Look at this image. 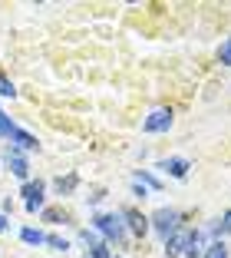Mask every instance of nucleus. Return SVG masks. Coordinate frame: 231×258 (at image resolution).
<instances>
[{"label": "nucleus", "mask_w": 231, "mask_h": 258, "mask_svg": "<svg viewBox=\"0 0 231 258\" xmlns=\"http://www.w3.org/2000/svg\"><path fill=\"white\" fill-rule=\"evenodd\" d=\"M10 129H14V122H10V116L0 109V139H10Z\"/></svg>", "instance_id": "2eb2a0df"}, {"label": "nucleus", "mask_w": 231, "mask_h": 258, "mask_svg": "<svg viewBox=\"0 0 231 258\" xmlns=\"http://www.w3.org/2000/svg\"><path fill=\"white\" fill-rule=\"evenodd\" d=\"M10 143H17V149H37V136H30L27 129H20V126H14L10 129Z\"/></svg>", "instance_id": "6e6552de"}, {"label": "nucleus", "mask_w": 231, "mask_h": 258, "mask_svg": "<svg viewBox=\"0 0 231 258\" xmlns=\"http://www.w3.org/2000/svg\"><path fill=\"white\" fill-rule=\"evenodd\" d=\"M23 196H27V202H30V199H43V182H27L23 185Z\"/></svg>", "instance_id": "ddd939ff"}, {"label": "nucleus", "mask_w": 231, "mask_h": 258, "mask_svg": "<svg viewBox=\"0 0 231 258\" xmlns=\"http://www.w3.org/2000/svg\"><path fill=\"white\" fill-rule=\"evenodd\" d=\"M215 232H218V235H221V232H224V235H231V209L221 215V222L215 225Z\"/></svg>", "instance_id": "f3484780"}, {"label": "nucleus", "mask_w": 231, "mask_h": 258, "mask_svg": "<svg viewBox=\"0 0 231 258\" xmlns=\"http://www.w3.org/2000/svg\"><path fill=\"white\" fill-rule=\"evenodd\" d=\"M159 169H162V172H169V175H175V179H185L188 175V159H182V156H172V159H162L159 162Z\"/></svg>", "instance_id": "0eeeda50"}, {"label": "nucleus", "mask_w": 231, "mask_h": 258, "mask_svg": "<svg viewBox=\"0 0 231 258\" xmlns=\"http://www.w3.org/2000/svg\"><path fill=\"white\" fill-rule=\"evenodd\" d=\"M93 228H96V232H103V235L109 238V242H116V245L126 242V225H122V215H116V212L96 215V219H93Z\"/></svg>", "instance_id": "f257e3e1"}, {"label": "nucleus", "mask_w": 231, "mask_h": 258, "mask_svg": "<svg viewBox=\"0 0 231 258\" xmlns=\"http://www.w3.org/2000/svg\"><path fill=\"white\" fill-rule=\"evenodd\" d=\"M122 219H126V225H129V228H132V235H139V238L152 228V225H149V219H145L139 209H126V212H122Z\"/></svg>", "instance_id": "39448f33"}, {"label": "nucleus", "mask_w": 231, "mask_h": 258, "mask_svg": "<svg viewBox=\"0 0 231 258\" xmlns=\"http://www.w3.org/2000/svg\"><path fill=\"white\" fill-rule=\"evenodd\" d=\"M76 182H80V175H76V172H69L66 179H56V192H60V196H69V192L76 189Z\"/></svg>", "instance_id": "1a4fd4ad"}, {"label": "nucleus", "mask_w": 231, "mask_h": 258, "mask_svg": "<svg viewBox=\"0 0 231 258\" xmlns=\"http://www.w3.org/2000/svg\"><path fill=\"white\" fill-rule=\"evenodd\" d=\"M90 251H93V258H112L106 245H96V248H90Z\"/></svg>", "instance_id": "412c9836"}, {"label": "nucleus", "mask_w": 231, "mask_h": 258, "mask_svg": "<svg viewBox=\"0 0 231 258\" xmlns=\"http://www.w3.org/2000/svg\"><path fill=\"white\" fill-rule=\"evenodd\" d=\"M188 242H192V232L179 228L175 235H169V238H165V255H169V258H175V255H185Z\"/></svg>", "instance_id": "20e7f679"}, {"label": "nucleus", "mask_w": 231, "mask_h": 258, "mask_svg": "<svg viewBox=\"0 0 231 258\" xmlns=\"http://www.w3.org/2000/svg\"><path fill=\"white\" fill-rule=\"evenodd\" d=\"M46 245H53L56 251H66L69 248V242H66V238H60V235H50V238H46Z\"/></svg>", "instance_id": "6ab92c4d"}, {"label": "nucleus", "mask_w": 231, "mask_h": 258, "mask_svg": "<svg viewBox=\"0 0 231 258\" xmlns=\"http://www.w3.org/2000/svg\"><path fill=\"white\" fill-rule=\"evenodd\" d=\"M0 96H10V99H14V96H17V90H14V83H10L7 76H0Z\"/></svg>", "instance_id": "a211bd4d"}, {"label": "nucleus", "mask_w": 231, "mask_h": 258, "mask_svg": "<svg viewBox=\"0 0 231 258\" xmlns=\"http://www.w3.org/2000/svg\"><path fill=\"white\" fill-rule=\"evenodd\" d=\"M83 242H86V245H90V248H96V245H103V242H99V235H96V232H83Z\"/></svg>", "instance_id": "aec40b11"}, {"label": "nucleus", "mask_w": 231, "mask_h": 258, "mask_svg": "<svg viewBox=\"0 0 231 258\" xmlns=\"http://www.w3.org/2000/svg\"><path fill=\"white\" fill-rule=\"evenodd\" d=\"M40 209H43V199H30V202H27V212H40Z\"/></svg>", "instance_id": "4be33fe9"}, {"label": "nucleus", "mask_w": 231, "mask_h": 258, "mask_svg": "<svg viewBox=\"0 0 231 258\" xmlns=\"http://www.w3.org/2000/svg\"><path fill=\"white\" fill-rule=\"evenodd\" d=\"M4 162H7V169L17 175V179H27V175H30V166H27V159H23V156H20L17 149H7Z\"/></svg>", "instance_id": "423d86ee"}, {"label": "nucleus", "mask_w": 231, "mask_h": 258, "mask_svg": "<svg viewBox=\"0 0 231 258\" xmlns=\"http://www.w3.org/2000/svg\"><path fill=\"white\" fill-rule=\"evenodd\" d=\"M135 182L149 185V189H159V185H162V182H159V179H156V175H152V172H142V169H139V172H135Z\"/></svg>", "instance_id": "4468645a"}, {"label": "nucleus", "mask_w": 231, "mask_h": 258, "mask_svg": "<svg viewBox=\"0 0 231 258\" xmlns=\"http://www.w3.org/2000/svg\"><path fill=\"white\" fill-rule=\"evenodd\" d=\"M201 255V232H192V242L185 248V258H198Z\"/></svg>", "instance_id": "f8f14e48"}, {"label": "nucleus", "mask_w": 231, "mask_h": 258, "mask_svg": "<svg viewBox=\"0 0 231 258\" xmlns=\"http://www.w3.org/2000/svg\"><path fill=\"white\" fill-rule=\"evenodd\" d=\"M4 228H7V219H4V215H0V232H4Z\"/></svg>", "instance_id": "b1692460"}, {"label": "nucleus", "mask_w": 231, "mask_h": 258, "mask_svg": "<svg viewBox=\"0 0 231 258\" xmlns=\"http://www.w3.org/2000/svg\"><path fill=\"white\" fill-rule=\"evenodd\" d=\"M142 129H145V133H169L172 129V109L169 106L152 109V113L145 116V122H142Z\"/></svg>", "instance_id": "7ed1b4c3"}, {"label": "nucleus", "mask_w": 231, "mask_h": 258, "mask_svg": "<svg viewBox=\"0 0 231 258\" xmlns=\"http://www.w3.org/2000/svg\"><path fill=\"white\" fill-rule=\"evenodd\" d=\"M205 258H228V245L224 242H211L208 248H205Z\"/></svg>", "instance_id": "9b49d317"}, {"label": "nucleus", "mask_w": 231, "mask_h": 258, "mask_svg": "<svg viewBox=\"0 0 231 258\" xmlns=\"http://www.w3.org/2000/svg\"><path fill=\"white\" fill-rule=\"evenodd\" d=\"M20 238H23L27 245H43V242H46V235H43V232H37V228H23Z\"/></svg>", "instance_id": "9d476101"}, {"label": "nucleus", "mask_w": 231, "mask_h": 258, "mask_svg": "<svg viewBox=\"0 0 231 258\" xmlns=\"http://www.w3.org/2000/svg\"><path fill=\"white\" fill-rule=\"evenodd\" d=\"M218 60H221V67H231V37L221 43V50H218Z\"/></svg>", "instance_id": "dca6fc26"}, {"label": "nucleus", "mask_w": 231, "mask_h": 258, "mask_svg": "<svg viewBox=\"0 0 231 258\" xmlns=\"http://www.w3.org/2000/svg\"><path fill=\"white\" fill-rule=\"evenodd\" d=\"M149 225L156 228L159 235H162V242H165L169 235H175V232H179V212H175V209H159V212L149 219Z\"/></svg>", "instance_id": "f03ea898"}, {"label": "nucleus", "mask_w": 231, "mask_h": 258, "mask_svg": "<svg viewBox=\"0 0 231 258\" xmlns=\"http://www.w3.org/2000/svg\"><path fill=\"white\" fill-rule=\"evenodd\" d=\"M43 219H46V222H60L63 215H60V212H53V209H46V212H43Z\"/></svg>", "instance_id": "5701e85b"}]
</instances>
